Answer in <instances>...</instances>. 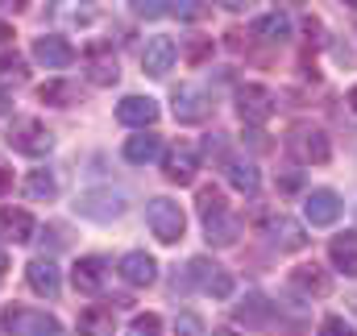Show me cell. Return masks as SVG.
Instances as JSON below:
<instances>
[{
  "label": "cell",
  "instance_id": "obj_1",
  "mask_svg": "<svg viewBox=\"0 0 357 336\" xmlns=\"http://www.w3.org/2000/svg\"><path fill=\"white\" fill-rule=\"evenodd\" d=\"M17 154H25V158H42V154H50L54 150V133L42 125V121H33V116H17L13 125H8V137H4Z\"/></svg>",
  "mask_w": 357,
  "mask_h": 336
},
{
  "label": "cell",
  "instance_id": "obj_2",
  "mask_svg": "<svg viewBox=\"0 0 357 336\" xmlns=\"http://www.w3.org/2000/svg\"><path fill=\"white\" fill-rule=\"evenodd\" d=\"M146 220H150V233H154L162 245H175V241H183V233H187V216H183V208H178L175 199H167V195L150 199Z\"/></svg>",
  "mask_w": 357,
  "mask_h": 336
},
{
  "label": "cell",
  "instance_id": "obj_3",
  "mask_svg": "<svg viewBox=\"0 0 357 336\" xmlns=\"http://www.w3.org/2000/svg\"><path fill=\"white\" fill-rule=\"evenodd\" d=\"M0 324L8 336H63V324L54 316L33 312V307H4Z\"/></svg>",
  "mask_w": 357,
  "mask_h": 336
},
{
  "label": "cell",
  "instance_id": "obj_4",
  "mask_svg": "<svg viewBox=\"0 0 357 336\" xmlns=\"http://www.w3.org/2000/svg\"><path fill=\"white\" fill-rule=\"evenodd\" d=\"M287 150H291L295 162H303V167H320V162L333 158V142H328V133H324V129H307V125L291 129Z\"/></svg>",
  "mask_w": 357,
  "mask_h": 336
},
{
  "label": "cell",
  "instance_id": "obj_5",
  "mask_svg": "<svg viewBox=\"0 0 357 336\" xmlns=\"http://www.w3.org/2000/svg\"><path fill=\"white\" fill-rule=\"evenodd\" d=\"M75 212H79L84 220L108 224V220L125 216V195H121V191H112V187H96V191H84V195L75 199Z\"/></svg>",
  "mask_w": 357,
  "mask_h": 336
},
{
  "label": "cell",
  "instance_id": "obj_6",
  "mask_svg": "<svg viewBox=\"0 0 357 336\" xmlns=\"http://www.w3.org/2000/svg\"><path fill=\"white\" fill-rule=\"evenodd\" d=\"M191 282H195L204 295H212V299H229V295H233V274H229L220 261H208V257H195V261H191Z\"/></svg>",
  "mask_w": 357,
  "mask_h": 336
},
{
  "label": "cell",
  "instance_id": "obj_7",
  "mask_svg": "<svg viewBox=\"0 0 357 336\" xmlns=\"http://www.w3.org/2000/svg\"><path fill=\"white\" fill-rule=\"evenodd\" d=\"M237 112H241V121L262 125V121H270V116H274V96H270L262 84L237 87Z\"/></svg>",
  "mask_w": 357,
  "mask_h": 336
},
{
  "label": "cell",
  "instance_id": "obj_8",
  "mask_svg": "<svg viewBox=\"0 0 357 336\" xmlns=\"http://www.w3.org/2000/svg\"><path fill=\"white\" fill-rule=\"evenodd\" d=\"M262 229H266V237L278 245V250H303L307 245V233H303V224L299 220H291L287 212H270L266 220H262Z\"/></svg>",
  "mask_w": 357,
  "mask_h": 336
},
{
  "label": "cell",
  "instance_id": "obj_9",
  "mask_svg": "<svg viewBox=\"0 0 357 336\" xmlns=\"http://www.w3.org/2000/svg\"><path fill=\"white\" fill-rule=\"evenodd\" d=\"M33 59H38L46 71H67V67L75 63V46H71L67 38L46 33V38H33Z\"/></svg>",
  "mask_w": 357,
  "mask_h": 336
},
{
  "label": "cell",
  "instance_id": "obj_10",
  "mask_svg": "<svg viewBox=\"0 0 357 336\" xmlns=\"http://www.w3.org/2000/svg\"><path fill=\"white\" fill-rule=\"evenodd\" d=\"M303 216H307L316 229L337 224V216H341V195H337V191H328V187L307 191V199H303Z\"/></svg>",
  "mask_w": 357,
  "mask_h": 336
},
{
  "label": "cell",
  "instance_id": "obj_11",
  "mask_svg": "<svg viewBox=\"0 0 357 336\" xmlns=\"http://www.w3.org/2000/svg\"><path fill=\"white\" fill-rule=\"evenodd\" d=\"M175 59H178V46L171 38H150L146 50H142V71L154 75V79H162V75L175 67Z\"/></svg>",
  "mask_w": 357,
  "mask_h": 336
},
{
  "label": "cell",
  "instance_id": "obj_12",
  "mask_svg": "<svg viewBox=\"0 0 357 336\" xmlns=\"http://www.w3.org/2000/svg\"><path fill=\"white\" fill-rule=\"evenodd\" d=\"M116 121L129 125V129H146V125L158 121V100H150V96H125L116 104Z\"/></svg>",
  "mask_w": 357,
  "mask_h": 336
},
{
  "label": "cell",
  "instance_id": "obj_13",
  "mask_svg": "<svg viewBox=\"0 0 357 336\" xmlns=\"http://www.w3.org/2000/svg\"><path fill=\"white\" fill-rule=\"evenodd\" d=\"M212 112V100H208V91H199V87L183 84L175 87V116L183 125H195V121H204Z\"/></svg>",
  "mask_w": 357,
  "mask_h": 336
},
{
  "label": "cell",
  "instance_id": "obj_14",
  "mask_svg": "<svg viewBox=\"0 0 357 336\" xmlns=\"http://www.w3.org/2000/svg\"><path fill=\"white\" fill-rule=\"evenodd\" d=\"M162 170H167V178H171V183L187 187V183L195 178V170H199V150H195V146H175V150H167Z\"/></svg>",
  "mask_w": 357,
  "mask_h": 336
},
{
  "label": "cell",
  "instance_id": "obj_15",
  "mask_svg": "<svg viewBox=\"0 0 357 336\" xmlns=\"http://www.w3.org/2000/svg\"><path fill=\"white\" fill-rule=\"evenodd\" d=\"M25 278H29V287H33L38 295H46V299H54V295L63 291V274H59V266H54L50 257H33V261L25 266Z\"/></svg>",
  "mask_w": 357,
  "mask_h": 336
},
{
  "label": "cell",
  "instance_id": "obj_16",
  "mask_svg": "<svg viewBox=\"0 0 357 336\" xmlns=\"http://www.w3.org/2000/svg\"><path fill=\"white\" fill-rule=\"evenodd\" d=\"M33 233H38V224H33L29 212H21V208H0V237H4V241L25 245V241H33Z\"/></svg>",
  "mask_w": 357,
  "mask_h": 336
},
{
  "label": "cell",
  "instance_id": "obj_17",
  "mask_svg": "<svg viewBox=\"0 0 357 336\" xmlns=\"http://www.w3.org/2000/svg\"><path fill=\"white\" fill-rule=\"evenodd\" d=\"M121 278H125L129 287H150V282L158 278V261L142 250L125 253V257H121Z\"/></svg>",
  "mask_w": 357,
  "mask_h": 336
},
{
  "label": "cell",
  "instance_id": "obj_18",
  "mask_svg": "<svg viewBox=\"0 0 357 336\" xmlns=\"http://www.w3.org/2000/svg\"><path fill=\"white\" fill-rule=\"evenodd\" d=\"M71 278H75V291L100 295V291H104V278H108V266H104L100 257H79L75 270H71Z\"/></svg>",
  "mask_w": 357,
  "mask_h": 336
},
{
  "label": "cell",
  "instance_id": "obj_19",
  "mask_svg": "<svg viewBox=\"0 0 357 336\" xmlns=\"http://www.w3.org/2000/svg\"><path fill=\"white\" fill-rule=\"evenodd\" d=\"M204 233H208V241H212V245H233V241H237V233H241V220H237L229 208H220V212L204 216Z\"/></svg>",
  "mask_w": 357,
  "mask_h": 336
},
{
  "label": "cell",
  "instance_id": "obj_20",
  "mask_svg": "<svg viewBox=\"0 0 357 336\" xmlns=\"http://www.w3.org/2000/svg\"><path fill=\"white\" fill-rule=\"evenodd\" d=\"M291 287H295L299 295H328V291H333V278H328L316 261H307V266H295V270H291Z\"/></svg>",
  "mask_w": 357,
  "mask_h": 336
},
{
  "label": "cell",
  "instance_id": "obj_21",
  "mask_svg": "<svg viewBox=\"0 0 357 336\" xmlns=\"http://www.w3.org/2000/svg\"><path fill=\"white\" fill-rule=\"evenodd\" d=\"M328 257H333V266H337L341 274L357 278V233H341V237H333Z\"/></svg>",
  "mask_w": 357,
  "mask_h": 336
},
{
  "label": "cell",
  "instance_id": "obj_22",
  "mask_svg": "<svg viewBox=\"0 0 357 336\" xmlns=\"http://www.w3.org/2000/svg\"><path fill=\"white\" fill-rule=\"evenodd\" d=\"M158 154H162V142H158L154 133H137V137L125 142V158H129L133 167H146V162H154Z\"/></svg>",
  "mask_w": 357,
  "mask_h": 336
},
{
  "label": "cell",
  "instance_id": "obj_23",
  "mask_svg": "<svg viewBox=\"0 0 357 336\" xmlns=\"http://www.w3.org/2000/svg\"><path fill=\"white\" fill-rule=\"evenodd\" d=\"M38 100H42V104H54V108H71V104L79 100V87L54 79V84H42V87H38Z\"/></svg>",
  "mask_w": 357,
  "mask_h": 336
},
{
  "label": "cell",
  "instance_id": "obj_24",
  "mask_svg": "<svg viewBox=\"0 0 357 336\" xmlns=\"http://www.w3.org/2000/svg\"><path fill=\"white\" fill-rule=\"evenodd\" d=\"M225 174H229V183H233L241 195H254V191L262 187V174H258V167H250V162H229Z\"/></svg>",
  "mask_w": 357,
  "mask_h": 336
},
{
  "label": "cell",
  "instance_id": "obj_25",
  "mask_svg": "<svg viewBox=\"0 0 357 336\" xmlns=\"http://www.w3.org/2000/svg\"><path fill=\"white\" fill-rule=\"evenodd\" d=\"M79 336H112V312L108 307L79 312Z\"/></svg>",
  "mask_w": 357,
  "mask_h": 336
},
{
  "label": "cell",
  "instance_id": "obj_26",
  "mask_svg": "<svg viewBox=\"0 0 357 336\" xmlns=\"http://www.w3.org/2000/svg\"><path fill=\"white\" fill-rule=\"evenodd\" d=\"M254 33L266 38V42H287V38H291V21H287L282 13H266V17L254 21Z\"/></svg>",
  "mask_w": 357,
  "mask_h": 336
},
{
  "label": "cell",
  "instance_id": "obj_27",
  "mask_svg": "<svg viewBox=\"0 0 357 336\" xmlns=\"http://www.w3.org/2000/svg\"><path fill=\"white\" fill-rule=\"evenodd\" d=\"M25 195H29V199H54V195H59V178H54L50 170H33V174L25 178Z\"/></svg>",
  "mask_w": 357,
  "mask_h": 336
},
{
  "label": "cell",
  "instance_id": "obj_28",
  "mask_svg": "<svg viewBox=\"0 0 357 336\" xmlns=\"http://www.w3.org/2000/svg\"><path fill=\"white\" fill-rule=\"evenodd\" d=\"M233 316H237L241 324H266L274 312H270V303L262 299V295H250V299H245V303H241V307H237Z\"/></svg>",
  "mask_w": 357,
  "mask_h": 336
},
{
  "label": "cell",
  "instance_id": "obj_29",
  "mask_svg": "<svg viewBox=\"0 0 357 336\" xmlns=\"http://www.w3.org/2000/svg\"><path fill=\"white\" fill-rule=\"evenodd\" d=\"M167 13H175L178 21H204L208 4L204 0H167Z\"/></svg>",
  "mask_w": 357,
  "mask_h": 336
},
{
  "label": "cell",
  "instance_id": "obj_30",
  "mask_svg": "<svg viewBox=\"0 0 357 336\" xmlns=\"http://www.w3.org/2000/svg\"><path fill=\"white\" fill-rule=\"evenodd\" d=\"M183 59H187L191 67H199L204 59H212V38H187V46H183Z\"/></svg>",
  "mask_w": 357,
  "mask_h": 336
},
{
  "label": "cell",
  "instance_id": "obj_31",
  "mask_svg": "<svg viewBox=\"0 0 357 336\" xmlns=\"http://www.w3.org/2000/svg\"><path fill=\"white\" fill-rule=\"evenodd\" d=\"M129 336H162V320H158L154 312H146V316H133Z\"/></svg>",
  "mask_w": 357,
  "mask_h": 336
},
{
  "label": "cell",
  "instance_id": "obj_32",
  "mask_svg": "<svg viewBox=\"0 0 357 336\" xmlns=\"http://www.w3.org/2000/svg\"><path fill=\"white\" fill-rule=\"evenodd\" d=\"M0 79L21 84V79H25V59H21V54H0Z\"/></svg>",
  "mask_w": 357,
  "mask_h": 336
},
{
  "label": "cell",
  "instance_id": "obj_33",
  "mask_svg": "<svg viewBox=\"0 0 357 336\" xmlns=\"http://www.w3.org/2000/svg\"><path fill=\"white\" fill-rule=\"evenodd\" d=\"M225 208V195L216 191V187H204L199 191V216H212V212H220Z\"/></svg>",
  "mask_w": 357,
  "mask_h": 336
},
{
  "label": "cell",
  "instance_id": "obj_34",
  "mask_svg": "<svg viewBox=\"0 0 357 336\" xmlns=\"http://www.w3.org/2000/svg\"><path fill=\"white\" fill-rule=\"evenodd\" d=\"M175 333L178 336H204V320L199 316H191V312H183L175 320Z\"/></svg>",
  "mask_w": 357,
  "mask_h": 336
},
{
  "label": "cell",
  "instance_id": "obj_35",
  "mask_svg": "<svg viewBox=\"0 0 357 336\" xmlns=\"http://www.w3.org/2000/svg\"><path fill=\"white\" fill-rule=\"evenodd\" d=\"M316 336H354V328H349L341 316H324V324H320V333Z\"/></svg>",
  "mask_w": 357,
  "mask_h": 336
},
{
  "label": "cell",
  "instance_id": "obj_36",
  "mask_svg": "<svg viewBox=\"0 0 357 336\" xmlns=\"http://www.w3.org/2000/svg\"><path fill=\"white\" fill-rule=\"evenodd\" d=\"M133 13H137V17H146V21H154V17H162V13H167V4H162V0H133Z\"/></svg>",
  "mask_w": 357,
  "mask_h": 336
},
{
  "label": "cell",
  "instance_id": "obj_37",
  "mask_svg": "<svg viewBox=\"0 0 357 336\" xmlns=\"http://www.w3.org/2000/svg\"><path fill=\"white\" fill-rule=\"evenodd\" d=\"M116 75H121L116 63H96L91 67V84H116Z\"/></svg>",
  "mask_w": 357,
  "mask_h": 336
},
{
  "label": "cell",
  "instance_id": "obj_38",
  "mask_svg": "<svg viewBox=\"0 0 357 336\" xmlns=\"http://www.w3.org/2000/svg\"><path fill=\"white\" fill-rule=\"evenodd\" d=\"M8 187H13V170H8V162H4V158H0V195H4Z\"/></svg>",
  "mask_w": 357,
  "mask_h": 336
},
{
  "label": "cell",
  "instance_id": "obj_39",
  "mask_svg": "<svg viewBox=\"0 0 357 336\" xmlns=\"http://www.w3.org/2000/svg\"><path fill=\"white\" fill-rule=\"evenodd\" d=\"M25 4H29V0H0V8H13V13H21Z\"/></svg>",
  "mask_w": 357,
  "mask_h": 336
},
{
  "label": "cell",
  "instance_id": "obj_40",
  "mask_svg": "<svg viewBox=\"0 0 357 336\" xmlns=\"http://www.w3.org/2000/svg\"><path fill=\"white\" fill-rule=\"evenodd\" d=\"M220 4H225V8H245L250 0H220Z\"/></svg>",
  "mask_w": 357,
  "mask_h": 336
},
{
  "label": "cell",
  "instance_id": "obj_41",
  "mask_svg": "<svg viewBox=\"0 0 357 336\" xmlns=\"http://www.w3.org/2000/svg\"><path fill=\"white\" fill-rule=\"evenodd\" d=\"M349 104H354V112H357V87H354V91H349Z\"/></svg>",
  "mask_w": 357,
  "mask_h": 336
},
{
  "label": "cell",
  "instance_id": "obj_42",
  "mask_svg": "<svg viewBox=\"0 0 357 336\" xmlns=\"http://www.w3.org/2000/svg\"><path fill=\"white\" fill-rule=\"evenodd\" d=\"M4 112H8V100H4V96H0V116H4Z\"/></svg>",
  "mask_w": 357,
  "mask_h": 336
},
{
  "label": "cell",
  "instance_id": "obj_43",
  "mask_svg": "<svg viewBox=\"0 0 357 336\" xmlns=\"http://www.w3.org/2000/svg\"><path fill=\"white\" fill-rule=\"evenodd\" d=\"M274 4H303V0H274Z\"/></svg>",
  "mask_w": 357,
  "mask_h": 336
},
{
  "label": "cell",
  "instance_id": "obj_44",
  "mask_svg": "<svg viewBox=\"0 0 357 336\" xmlns=\"http://www.w3.org/2000/svg\"><path fill=\"white\" fill-rule=\"evenodd\" d=\"M212 336H237V333H212Z\"/></svg>",
  "mask_w": 357,
  "mask_h": 336
},
{
  "label": "cell",
  "instance_id": "obj_45",
  "mask_svg": "<svg viewBox=\"0 0 357 336\" xmlns=\"http://www.w3.org/2000/svg\"><path fill=\"white\" fill-rule=\"evenodd\" d=\"M0 270H4V253H0Z\"/></svg>",
  "mask_w": 357,
  "mask_h": 336
},
{
  "label": "cell",
  "instance_id": "obj_46",
  "mask_svg": "<svg viewBox=\"0 0 357 336\" xmlns=\"http://www.w3.org/2000/svg\"><path fill=\"white\" fill-rule=\"evenodd\" d=\"M345 4H357V0H345Z\"/></svg>",
  "mask_w": 357,
  "mask_h": 336
}]
</instances>
